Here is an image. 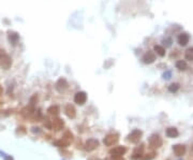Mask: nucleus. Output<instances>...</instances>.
<instances>
[{"instance_id": "1", "label": "nucleus", "mask_w": 193, "mask_h": 160, "mask_svg": "<svg viewBox=\"0 0 193 160\" xmlns=\"http://www.w3.org/2000/svg\"><path fill=\"white\" fill-rule=\"evenodd\" d=\"M149 145L151 146V147H160L161 145H162V139H161L160 137H159L158 134H152L150 137V139H149Z\"/></svg>"}, {"instance_id": "2", "label": "nucleus", "mask_w": 193, "mask_h": 160, "mask_svg": "<svg viewBox=\"0 0 193 160\" xmlns=\"http://www.w3.org/2000/svg\"><path fill=\"white\" fill-rule=\"evenodd\" d=\"M142 137V131L141 130H133L131 133L128 135V140H129L131 143H137V142L141 140Z\"/></svg>"}, {"instance_id": "3", "label": "nucleus", "mask_w": 193, "mask_h": 160, "mask_svg": "<svg viewBox=\"0 0 193 160\" xmlns=\"http://www.w3.org/2000/svg\"><path fill=\"white\" fill-rule=\"evenodd\" d=\"M74 101H75V103L80 104V105H83V104L87 101V95H86V92H76L75 96H74Z\"/></svg>"}, {"instance_id": "4", "label": "nucleus", "mask_w": 193, "mask_h": 160, "mask_svg": "<svg viewBox=\"0 0 193 160\" xmlns=\"http://www.w3.org/2000/svg\"><path fill=\"white\" fill-rule=\"evenodd\" d=\"M118 140H119V138H118V134H108V135H106L105 139H104V144L107 146H112L114 145V144H116L118 142Z\"/></svg>"}, {"instance_id": "5", "label": "nucleus", "mask_w": 193, "mask_h": 160, "mask_svg": "<svg viewBox=\"0 0 193 160\" xmlns=\"http://www.w3.org/2000/svg\"><path fill=\"white\" fill-rule=\"evenodd\" d=\"M155 52H147L146 54L143 56V58H142V61L146 65L152 64V62H155Z\"/></svg>"}, {"instance_id": "6", "label": "nucleus", "mask_w": 193, "mask_h": 160, "mask_svg": "<svg viewBox=\"0 0 193 160\" xmlns=\"http://www.w3.org/2000/svg\"><path fill=\"white\" fill-rule=\"evenodd\" d=\"M126 152H127V149L123 146H116L113 149H111L110 153L113 157H121L123 155H125Z\"/></svg>"}, {"instance_id": "7", "label": "nucleus", "mask_w": 193, "mask_h": 160, "mask_svg": "<svg viewBox=\"0 0 193 160\" xmlns=\"http://www.w3.org/2000/svg\"><path fill=\"white\" fill-rule=\"evenodd\" d=\"M98 146H99V142H98V140L90 139V140H88V141L86 142L85 149H86V151H88V152H91V151H93V149H96Z\"/></svg>"}, {"instance_id": "8", "label": "nucleus", "mask_w": 193, "mask_h": 160, "mask_svg": "<svg viewBox=\"0 0 193 160\" xmlns=\"http://www.w3.org/2000/svg\"><path fill=\"white\" fill-rule=\"evenodd\" d=\"M67 88H68V82H67L66 78H59L56 83V89L58 90V92H64V90H66Z\"/></svg>"}, {"instance_id": "9", "label": "nucleus", "mask_w": 193, "mask_h": 160, "mask_svg": "<svg viewBox=\"0 0 193 160\" xmlns=\"http://www.w3.org/2000/svg\"><path fill=\"white\" fill-rule=\"evenodd\" d=\"M177 41H178L179 45H182V46H186V45L189 43V41H190V37H189L188 33L182 32V33H180V35H178V39H177Z\"/></svg>"}, {"instance_id": "10", "label": "nucleus", "mask_w": 193, "mask_h": 160, "mask_svg": "<svg viewBox=\"0 0 193 160\" xmlns=\"http://www.w3.org/2000/svg\"><path fill=\"white\" fill-rule=\"evenodd\" d=\"M64 113L66 115L68 116L69 118H74L76 116V111L74 108L73 105H71V104H68L64 108Z\"/></svg>"}, {"instance_id": "11", "label": "nucleus", "mask_w": 193, "mask_h": 160, "mask_svg": "<svg viewBox=\"0 0 193 160\" xmlns=\"http://www.w3.org/2000/svg\"><path fill=\"white\" fill-rule=\"evenodd\" d=\"M173 151H174L175 155L182 156L185 154V152H186V147L184 145H182V144H177V145H175L173 147Z\"/></svg>"}, {"instance_id": "12", "label": "nucleus", "mask_w": 193, "mask_h": 160, "mask_svg": "<svg viewBox=\"0 0 193 160\" xmlns=\"http://www.w3.org/2000/svg\"><path fill=\"white\" fill-rule=\"evenodd\" d=\"M53 124V127L55 128L56 130H61L62 128H64V122H62V119H60V118H54V120L52 122Z\"/></svg>"}, {"instance_id": "13", "label": "nucleus", "mask_w": 193, "mask_h": 160, "mask_svg": "<svg viewBox=\"0 0 193 160\" xmlns=\"http://www.w3.org/2000/svg\"><path fill=\"white\" fill-rule=\"evenodd\" d=\"M1 65H2V67L5 69H9L10 67H11V65H12L11 58H10L8 55H5V56L1 58Z\"/></svg>"}, {"instance_id": "14", "label": "nucleus", "mask_w": 193, "mask_h": 160, "mask_svg": "<svg viewBox=\"0 0 193 160\" xmlns=\"http://www.w3.org/2000/svg\"><path fill=\"white\" fill-rule=\"evenodd\" d=\"M19 40V35L16 32H9V41L12 45H16Z\"/></svg>"}, {"instance_id": "15", "label": "nucleus", "mask_w": 193, "mask_h": 160, "mask_svg": "<svg viewBox=\"0 0 193 160\" xmlns=\"http://www.w3.org/2000/svg\"><path fill=\"white\" fill-rule=\"evenodd\" d=\"M166 135L168 138H176L177 135H178V130L176 129V128H173V127H171V128H167L166 129Z\"/></svg>"}, {"instance_id": "16", "label": "nucleus", "mask_w": 193, "mask_h": 160, "mask_svg": "<svg viewBox=\"0 0 193 160\" xmlns=\"http://www.w3.org/2000/svg\"><path fill=\"white\" fill-rule=\"evenodd\" d=\"M176 68L179 71H185L188 69V65H187L186 60H178L176 62Z\"/></svg>"}, {"instance_id": "17", "label": "nucleus", "mask_w": 193, "mask_h": 160, "mask_svg": "<svg viewBox=\"0 0 193 160\" xmlns=\"http://www.w3.org/2000/svg\"><path fill=\"white\" fill-rule=\"evenodd\" d=\"M155 52L161 57L165 56V53H166V52H165V47L162 46V45H155Z\"/></svg>"}, {"instance_id": "18", "label": "nucleus", "mask_w": 193, "mask_h": 160, "mask_svg": "<svg viewBox=\"0 0 193 160\" xmlns=\"http://www.w3.org/2000/svg\"><path fill=\"white\" fill-rule=\"evenodd\" d=\"M185 57H186L187 60L189 61H193V47H190L186 51L185 53Z\"/></svg>"}, {"instance_id": "19", "label": "nucleus", "mask_w": 193, "mask_h": 160, "mask_svg": "<svg viewBox=\"0 0 193 160\" xmlns=\"http://www.w3.org/2000/svg\"><path fill=\"white\" fill-rule=\"evenodd\" d=\"M47 112L51 114V115H58L59 114V108L57 105H52L48 108Z\"/></svg>"}, {"instance_id": "20", "label": "nucleus", "mask_w": 193, "mask_h": 160, "mask_svg": "<svg viewBox=\"0 0 193 160\" xmlns=\"http://www.w3.org/2000/svg\"><path fill=\"white\" fill-rule=\"evenodd\" d=\"M69 143L70 142L69 141H67L66 139H64V140H60V141H57V142H55V144H56L58 147H66V146H68L69 145Z\"/></svg>"}, {"instance_id": "21", "label": "nucleus", "mask_w": 193, "mask_h": 160, "mask_svg": "<svg viewBox=\"0 0 193 160\" xmlns=\"http://www.w3.org/2000/svg\"><path fill=\"white\" fill-rule=\"evenodd\" d=\"M162 43H163V45H164L165 47H170V46H172L173 41H172V39L168 38V37H165V38L162 40Z\"/></svg>"}, {"instance_id": "22", "label": "nucleus", "mask_w": 193, "mask_h": 160, "mask_svg": "<svg viewBox=\"0 0 193 160\" xmlns=\"http://www.w3.org/2000/svg\"><path fill=\"white\" fill-rule=\"evenodd\" d=\"M178 89H179V85L177 84V83H174V84L170 85V87H168V90H170V92H176Z\"/></svg>"}, {"instance_id": "23", "label": "nucleus", "mask_w": 193, "mask_h": 160, "mask_svg": "<svg viewBox=\"0 0 193 160\" xmlns=\"http://www.w3.org/2000/svg\"><path fill=\"white\" fill-rule=\"evenodd\" d=\"M64 139H66L67 141L71 142L72 140H73V134L71 133L70 131H67L66 133H64Z\"/></svg>"}, {"instance_id": "24", "label": "nucleus", "mask_w": 193, "mask_h": 160, "mask_svg": "<svg viewBox=\"0 0 193 160\" xmlns=\"http://www.w3.org/2000/svg\"><path fill=\"white\" fill-rule=\"evenodd\" d=\"M171 78H172V72H171V71H166V72L163 74V78H164V80H170Z\"/></svg>"}, {"instance_id": "25", "label": "nucleus", "mask_w": 193, "mask_h": 160, "mask_svg": "<svg viewBox=\"0 0 193 160\" xmlns=\"http://www.w3.org/2000/svg\"><path fill=\"white\" fill-rule=\"evenodd\" d=\"M153 157H155V154L150 153V154H147V156L145 157V159H146V160H150V159H152Z\"/></svg>"}, {"instance_id": "26", "label": "nucleus", "mask_w": 193, "mask_h": 160, "mask_svg": "<svg viewBox=\"0 0 193 160\" xmlns=\"http://www.w3.org/2000/svg\"><path fill=\"white\" fill-rule=\"evenodd\" d=\"M5 51H3V50H1V48H0V59H1V58H2V57L3 56H5Z\"/></svg>"}, {"instance_id": "27", "label": "nucleus", "mask_w": 193, "mask_h": 160, "mask_svg": "<svg viewBox=\"0 0 193 160\" xmlns=\"http://www.w3.org/2000/svg\"><path fill=\"white\" fill-rule=\"evenodd\" d=\"M2 92H3V89H2V87H1V86H0V96H1V95H2Z\"/></svg>"}]
</instances>
